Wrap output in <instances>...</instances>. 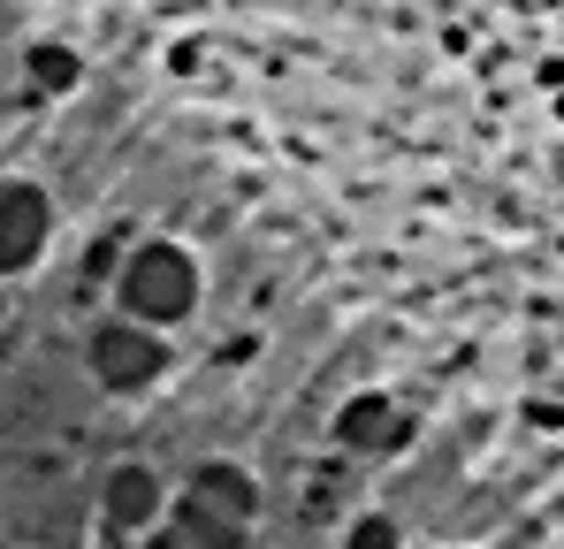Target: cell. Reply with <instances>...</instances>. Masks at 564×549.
I'll list each match as a JSON object with an SVG mask.
<instances>
[{"instance_id":"6da1fadb","label":"cell","mask_w":564,"mask_h":549,"mask_svg":"<svg viewBox=\"0 0 564 549\" xmlns=\"http://www.w3.org/2000/svg\"><path fill=\"white\" fill-rule=\"evenodd\" d=\"M252 519H260V481L237 458H198L169 496V527L198 549H245Z\"/></svg>"},{"instance_id":"7a4b0ae2","label":"cell","mask_w":564,"mask_h":549,"mask_svg":"<svg viewBox=\"0 0 564 549\" xmlns=\"http://www.w3.org/2000/svg\"><path fill=\"white\" fill-rule=\"evenodd\" d=\"M115 282V305H122V321H138V329H153V336H169L176 321L198 313V298H206V282H198V260H191L184 245H169V237H145V245H130L122 252V268L107 274Z\"/></svg>"},{"instance_id":"3957f363","label":"cell","mask_w":564,"mask_h":549,"mask_svg":"<svg viewBox=\"0 0 564 549\" xmlns=\"http://www.w3.org/2000/svg\"><path fill=\"white\" fill-rule=\"evenodd\" d=\"M85 366H93L99 389H115V397H138V389H153L169 366H176V352H169V336H153V329H138V321H99L93 344H85Z\"/></svg>"},{"instance_id":"277c9868","label":"cell","mask_w":564,"mask_h":549,"mask_svg":"<svg viewBox=\"0 0 564 549\" xmlns=\"http://www.w3.org/2000/svg\"><path fill=\"white\" fill-rule=\"evenodd\" d=\"M46 245H54V198L39 183L8 176L0 183V282L31 274L46 260Z\"/></svg>"},{"instance_id":"5b68a950","label":"cell","mask_w":564,"mask_h":549,"mask_svg":"<svg viewBox=\"0 0 564 549\" xmlns=\"http://www.w3.org/2000/svg\"><path fill=\"white\" fill-rule=\"evenodd\" d=\"M169 473L161 465H145V458H122L115 473H107V488H99V519L115 527V535H153L161 519H169Z\"/></svg>"},{"instance_id":"8992f818","label":"cell","mask_w":564,"mask_h":549,"mask_svg":"<svg viewBox=\"0 0 564 549\" xmlns=\"http://www.w3.org/2000/svg\"><path fill=\"white\" fill-rule=\"evenodd\" d=\"M381 435H389V397H381V389H367L359 405L336 412V443H344V451H375Z\"/></svg>"},{"instance_id":"52a82bcc","label":"cell","mask_w":564,"mask_h":549,"mask_svg":"<svg viewBox=\"0 0 564 549\" xmlns=\"http://www.w3.org/2000/svg\"><path fill=\"white\" fill-rule=\"evenodd\" d=\"M344 549H404V527H397L389 512H367V519L344 527Z\"/></svg>"},{"instance_id":"ba28073f","label":"cell","mask_w":564,"mask_h":549,"mask_svg":"<svg viewBox=\"0 0 564 549\" xmlns=\"http://www.w3.org/2000/svg\"><path fill=\"white\" fill-rule=\"evenodd\" d=\"M138 549H198V542H191V535H176V527H169V519H161V527H153V535H138Z\"/></svg>"}]
</instances>
